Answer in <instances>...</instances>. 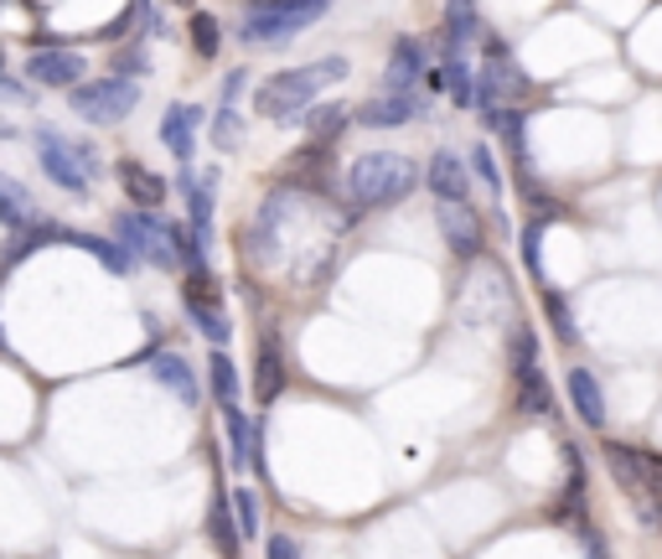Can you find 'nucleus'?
I'll use <instances>...</instances> for the list:
<instances>
[{
  "label": "nucleus",
  "mask_w": 662,
  "mask_h": 559,
  "mask_svg": "<svg viewBox=\"0 0 662 559\" xmlns=\"http://www.w3.org/2000/svg\"><path fill=\"white\" fill-rule=\"evenodd\" d=\"M337 78H347V58H321V62H305V68H290V73H274L259 83L254 109L274 124L305 120L311 99H317L327 83H337Z\"/></svg>",
  "instance_id": "nucleus-1"
},
{
  "label": "nucleus",
  "mask_w": 662,
  "mask_h": 559,
  "mask_svg": "<svg viewBox=\"0 0 662 559\" xmlns=\"http://www.w3.org/2000/svg\"><path fill=\"white\" fill-rule=\"evenodd\" d=\"M420 182L424 171L404 151H368L347 171V192H352L358 208H399L404 197H414Z\"/></svg>",
  "instance_id": "nucleus-2"
},
{
  "label": "nucleus",
  "mask_w": 662,
  "mask_h": 559,
  "mask_svg": "<svg viewBox=\"0 0 662 559\" xmlns=\"http://www.w3.org/2000/svg\"><path fill=\"white\" fill-rule=\"evenodd\" d=\"M331 11V0H259L243 11V42L249 47H280L290 37H301L305 27H317Z\"/></svg>",
  "instance_id": "nucleus-3"
},
{
  "label": "nucleus",
  "mask_w": 662,
  "mask_h": 559,
  "mask_svg": "<svg viewBox=\"0 0 662 559\" xmlns=\"http://www.w3.org/2000/svg\"><path fill=\"white\" fill-rule=\"evenodd\" d=\"M37 161H42V171L62 192H73V197H83L93 187V177H99V156H93L89 146H78V140L58 136L52 124L37 130Z\"/></svg>",
  "instance_id": "nucleus-4"
},
{
  "label": "nucleus",
  "mask_w": 662,
  "mask_h": 559,
  "mask_svg": "<svg viewBox=\"0 0 662 559\" xmlns=\"http://www.w3.org/2000/svg\"><path fill=\"white\" fill-rule=\"evenodd\" d=\"M68 104H73V114H83L89 124H120L124 114H136L140 83L136 78H124V73L93 78V83H73V89H68Z\"/></svg>",
  "instance_id": "nucleus-5"
},
{
  "label": "nucleus",
  "mask_w": 662,
  "mask_h": 559,
  "mask_svg": "<svg viewBox=\"0 0 662 559\" xmlns=\"http://www.w3.org/2000/svg\"><path fill=\"white\" fill-rule=\"evenodd\" d=\"M114 239L130 249L136 259L156 264V270H171L177 264V243H171V223L156 218V208H130L114 218Z\"/></svg>",
  "instance_id": "nucleus-6"
},
{
  "label": "nucleus",
  "mask_w": 662,
  "mask_h": 559,
  "mask_svg": "<svg viewBox=\"0 0 662 559\" xmlns=\"http://www.w3.org/2000/svg\"><path fill=\"white\" fill-rule=\"evenodd\" d=\"M435 223H440V239H445V249H451L455 259H477L487 249V223L477 218V208H471L467 197H445L435 208Z\"/></svg>",
  "instance_id": "nucleus-7"
},
{
  "label": "nucleus",
  "mask_w": 662,
  "mask_h": 559,
  "mask_svg": "<svg viewBox=\"0 0 662 559\" xmlns=\"http://www.w3.org/2000/svg\"><path fill=\"white\" fill-rule=\"evenodd\" d=\"M83 73H89V62L73 47H42L27 58V78L42 89H73V83H83Z\"/></svg>",
  "instance_id": "nucleus-8"
},
{
  "label": "nucleus",
  "mask_w": 662,
  "mask_h": 559,
  "mask_svg": "<svg viewBox=\"0 0 662 559\" xmlns=\"http://www.w3.org/2000/svg\"><path fill=\"white\" fill-rule=\"evenodd\" d=\"M414 114H424V99H414V89H404V93H378V99H368L362 104V114L358 120L368 124V130H399V124H409Z\"/></svg>",
  "instance_id": "nucleus-9"
},
{
  "label": "nucleus",
  "mask_w": 662,
  "mask_h": 559,
  "mask_svg": "<svg viewBox=\"0 0 662 559\" xmlns=\"http://www.w3.org/2000/svg\"><path fill=\"white\" fill-rule=\"evenodd\" d=\"M197 124H202V109H197V104H171L161 114V140H165V151L177 156L181 167L197 156Z\"/></svg>",
  "instance_id": "nucleus-10"
},
{
  "label": "nucleus",
  "mask_w": 662,
  "mask_h": 559,
  "mask_svg": "<svg viewBox=\"0 0 662 559\" xmlns=\"http://www.w3.org/2000/svg\"><path fill=\"white\" fill-rule=\"evenodd\" d=\"M601 456H605V467H611V477H616V482L626 487V492H632L636 502L652 498V492H648V461H642V451L621 446V440H605Z\"/></svg>",
  "instance_id": "nucleus-11"
},
{
  "label": "nucleus",
  "mask_w": 662,
  "mask_h": 559,
  "mask_svg": "<svg viewBox=\"0 0 662 559\" xmlns=\"http://www.w3.org/2000/svg\"><path fill=\"white\" fill-rule=\"evenodd\" d=\"M424 187L445 202V197H467L471 192V171H467V161L455 151H435L430 156V167H424Z\"/></svg>",
  "instance_id": "nucleus-12"
},
{
  "label": "nucleus",
  "mask_w": 662,
  "mask_h": 559,
  "mask_svg": "<svg viewBox=\"0 0 662 559\" xmlns=\"http://www.w3.org/2000/svg\"><path fill=\"white\" fill-rule=\"evenodd\" d=\"M420 73H424V47L414 42V37H399V42H393V52H389V68H383V89L404 93V89H414V83H420Z\"/></svg>",
  "instance_id": "nucleus-13"
},
{
  "label": "nucleus",
  "mask_w": 662,
  "mask_h": 559,
  "mask_svg": "<svg viewBox=\"0 0 662 559\" xmlns=\"http://www.w3.org/2000/svg\"><path fill=\"white\" fill-rule=\"evenodd\" d=\"M181 306H187V317L197 321V332L208 337L212 348H223L228 337H233V321H228V311L212 296H197V290H181Z\"/></svg>",
  "instance_id": "nucleus-14"
},
{
  "label": "nucleus",
  "mask_w": 662,
  "mask_h": 559,
  "mask_svg": "<svg viewBox=\"0 0 662 559\" xmlns=\"http://www.w3.org/2000/svg\"><path fill=\"white\" fill-rule=\"evenodd\" d=\"M512 383H518V409H523V415H539V420L554 415V389H549V378L539 373V363H518Z\"/></svg>",
  "instance_id": "nucleus-15"
},
{
  "label": "nucleus",
  "mask_w": 662,
  "mask_h": 559,
  "mask_svg": "<svg viewBox=\"0 0 662 559\" xmlns=\"http://www.w3.org/2000/svg\"><path fill=\"white\" fill-rule=\"evenodd\" d=\"M570 405L590 430H601L605 425V393H601V383H595L590 368H570Z\"/></svg>",
  "instance_id": "nucleus-16"
},
{
  "label": "nucleus",
  "mask_w": 662,
  "mask_h": 559,
  "mask_svg": "<svg viewBox=\"0 0 662 559\" xmlns=\"http://www.w3.org/2000/svg\"><path fill=\"white\" fill-rule=\"evenodd\" d=\"M280 389H285V352H280V342H274V337H264V342H259L254 399H259V405H274V399H280Z\"/></svg>",
  "instance_id": "nucleus-17"
},
{
  "label": "nucleus",
  "mask_w": 662,
  "mask_h": 559,
  "mask_svg": "<svg viewBox=\"0 0 662 559\" xmlns=\"http://www.w3.org/2000/svg\"><path fill=\"white\" fill-rule=\"evenodd\" d=\"M120 187H124V197H130L136 208H161L165 202V177L146 171L140 161H120Z\"/></svg>",
  "instance_id": "nucleus-18"
},
{
  "label": "nucleus",
  "mask_w": 662,
  "mask_h": 559,
  "mask_svg": "<svg viewBox=\"0 0 662 559\" xmlns=\"http://www.w3.org/2000/svg\"><path fill=\"white\" fill-rule=\"evenodd\" d=\"M151 373L161 378L165 389L177 393L181 405H197V399H202V393H197V373H192V363H187V358H177V352H156L151 358Z\"/></svg>",
  "instance_id": "nucleus-19"
},
{
  "label": "nucleus",
  "mask_w": 662,
  "mask_h": 559,
  "mask_svg": "<svg viewBox=\"0 0 662 559\" xmlns=\"http://www.w3.org/2000/svg\"><path fill=\"white\" fill-rule=\"evenodd\" d=\"M62 243H78V249H89V254L104 259L114 274H130V264H136V254H130L120 239H99V233H78V228H62Z\"/></svg>",
  "instance_id": "nucleus-20"
},
{
  "label": "nucleus",
  "mask_w": 662,
  "mask_h": 559,
  "mask_svg": "<svg viewBox=\"0 0 662 559\" xmlns=\"http://www.w3.org/2000/svg\"><path fill=\"white\" fill-rule=\"evenodd\" d=\"M208 529H212V545L223 549V555H239L243 533H239V518H233V498H218V502H212Z\"/></svg>",
  "instance_id": "nucleus-21"
},
{
  "label": "nucleus",
  "mask_w": 662,
  "mask_h": 559,
  "mask_svg": "<svg viewBox=\"0 0 662 559\" xmlns=\"http://www.w3.org/2000/svg\"><path fill=\"white\" fill-rule=\"evenodd\" d=\"M208 378H212V399H218V409L239 405V373H233V358H228V352H212L208 358Z\"/></svg>",
  "instance_id": "nucleus-22"
},
{
  "label": "nucleus",
  "mask_w": 662,
  "mask_h": 559,
  "mask_svg": "<svg viewBox=\"0 0 662 559\" xmlns=\"http://www.w3.org/2000/svg\"><path fill=\"white\" fill-rule=\"evenodd\" d=\"M0 218L6 223H37V208H31V192L11 177H0Z\"/></svg>",
  "instance_id": "nucleus-23"
},
{
  "label": "nucleus",
  "mask_w": 662,
  "mask_h": 559,
  "mask_svg": "<svg viewBox=\"0 0 662 559\" xmlns=\"http://www.w3.org/2000/svg\"><path fill=\"white\" fill-rule=\"evenodd\" d=\"M347 114H352L347 104H311L305 109V124H311V136L317 140H337L342 136V124H347Z\"/></svg>",
  "instance_id": "nucleus-24"
},
{
  "label": "nucleus",
  "mask_w": 662,
  "mask_h": 559,
  "mask_svg": "<svg viewBox=\"0 0 662 559\" xmlns=\"http://www.w3.org/2000/svg\"><path fill=\"white\" fill-rule=\"evenodd\" d=\"M445 89H451V99L461 109L477 99V73H471V62L461 58V52H451V62H445Z\"/></svg>",
  "instance_id": "nucleus-25"
},
{
  "label": "nucleus",
  "mask_w": 662,
  "mask_h": 559,
  "mask_svg": "<svg viewBox=\"0 0 662 559\" xmlns=\"http://www.w3.org/2000/svg\"><path fill=\"white\" fill-rule=\"evenodd\" d=\"M192 47H197V58H218V47H223V27H218V16H208V11L192 16Z\"/></svg>",
  "instance_id": "nucleus-26"
},
{
  "label": "nucleus",
  "mask_w": 662,
  "mask_h": 559,
  "mask_svg": "<svg viewBox=\"0 0 662 559\" xmlns=\"http://www.w3.org/2000/svg\"><path fill=\"white\" fill-rule=\"evenodd\" d=\"M467 161H471V171H477V182H482L492 197H502V167H496L492 146H471Z\"/></svg>",
  "instance_id": "nucleus-27"
},
{
  "label": "nucleus",
  "mask_w": 662,
  "mask_h": 559,
  "mask_svg": "<svg viewBox=\"0 0 662 559\" xmlns=\"http://www.w3.org/2000/svg\"><path fill=\"white\" fill-rule=\"evenodd\" d=\"M233 518H239L243 539H254V533H259V498H254V487H233Z\"/></svg>",
  "instance_id": "nucleus-28"
},
{
  "label": "nucleus",
  "mask_w": 662,
  "mask_h": 559,
  "mask_svg": "<svg viewBox=\"0 0 662 559\" xmlns=\"http://www.w3.org/2000/svg\"><path fill=\"white\" fill-rule=\"evenodd\" d=\"M239 136H243L239 109L223 104V109H218V120H212V146H223V151H233V146H239Z\"/></svg>",
  "instance_id": "nucleus-29"
},
{
  "label": "nucleus",
  "mask_w": 662,
  "mask_h": 559,
  "mask_svg": "<svg viewBox=\"0 0 662 559\" xmlns=\"http://www.w3.org/2000/svg\"><path fill=\"white\" fill-rule=\"evenodd\" d=\"M549 321H554V337H559V342H564V348H574L570 306H564V296H554V290H549Z\"/></svg>",
  "instance_id": "nucleus-30"
},
{
  "label": "nucleus",
  "mask_w": 662,
  "mask_h": 559,
  "mask_svg": "<svg viewBox=\"0 0 662 559\" xmlns=\"http://www.w3.org/2000/svg\"><path fill=\"white\" fill-rule=\"evenodd\" d=\"M539 239H543V228L528 223L523 228V264H528V274H533V280H543V249H539Z\"/></svg>",
  "instance_id": "nucleus-31"
},
{
  "label": "nucleus",
  "mask_w": 662,
  "mask_h": 559,
  "mask_svg": "<svg viewBox=\"0 0 662 559\" xmlns=\"http://www.w3.org/2000/svg\"><path fill=\"white\" fill-rule=\"evenodd\" d=\"M114 73H124V78L151 73V58H146V47H124L120 58H114Z\"/></svg>",
  "instance_id": "nucleus-32"
},
{
  "label": "nucleus",
  "mask_w": 662,
  "mask_h": 559,
  "mask_svg": "<svg viewBox=\"0 0 662 559\" xmlns=\"http://www.w3.org/2000/svg\"><path fill=\"white\" fill-rule=\"evenodd\" d=\"M295 555H301V545H295L290 533H274L270 539V559H295Z\"/></svg>",
  "instance_id": "nucleus-33"
}]
</instances>
